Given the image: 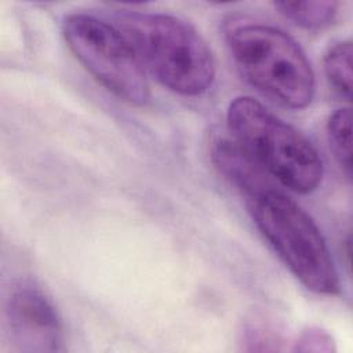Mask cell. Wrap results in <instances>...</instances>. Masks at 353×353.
<instances>
[{
    "mask_svg": "<svg viewBox=\"0 0 353 353\" xmlns=\"http://www.w3.org/2000/svg\"><path fill=\"white\" fill-rule=\"evenodd\" d=\"M232 139L273 179L296 193H310L323 179V160L291 124L251 97H236L226 110Z\"/></svg>",
    "mask_w": 353,
    "mask_h": 353,
    "instance_id": "7a4b0ae2",
    "label": "cell"
},
{
    "mask_svg": "<svg viewBox=\"0 0 353 353\" xmlns=\"http://www.w3.org/2000/svg\"><path fill=\"white\" fill-rule=\"evenodd\" d=\"M212 159L219 172L245 199L272 185L270 176L233 139H218Z\"/></svg>",
    "mask_w": 353,
    "mask_h": 353,
    "instance_id": "52a82bcc",
    "label": "cell"
},
{
    "mask_svg": "<svg viewBox=\"0 0 353 353\" xmlns=\"http://www.w3.org/2000/svg\"><path fill=\"white\" fill-rule=\"evenodd\" d=\"M4 313L10 339L17 350L52 353L63 349L61 317L40 288L28 283L14 287Z\"/></svg>",
    "mask_w": 353,
    "mask_h": 353,
    "instance_id": "8992f818",
    "label": "cell"
},
{
    "mask_svg": "<svg viewBox=\"0 0 353 353\" xmlns=\"http://www.w3.org/2000/svg\"><path fill=\"white\" fill-rule=\"evenodd\" d=\"M254 223L290 272L310 291L334 295L339 279L313 218L273 183L245 199Z\"/></svg>",
    "mask_w": 353,
    "mask_h": 353,
    "instance_id": "277c9868",
    "label": "cell"
},
{
    "mask_svg": "<svg viewBox=\"0 0 353 353\" xmlns=\"http://www.w3.org/2000/svg\"><path fill=\"white\" fill-rule=\"evenodd\" d=\"M327 135L331 150L347 175L352 171V112L336 109L327 121Z\"/></svg>",
    "mask_w": 353,
    "mask_h": 353,
    "instance_id": "30bf717a",
    "label": "cell"
},
{
    "mask_svg": "<svg viewBox=\"0 0 353 353\" xmlns=\"http://www.w3.org/2000/svg\"><path fill=\"white\" fill-rule=\"evenodd\" d=\"M274 7L283 17L296 26L307 30H319L334 22L339 3L331 0L279 1Z\"/></svg>",
    "mask_w": 353,
    "mask_h": 353,
    "instance_id": "ba28073f",
    "label": "cell"
},
{
    "mask_svg": "<svg viewBox=\"0 0 353 353\" xmlns=\"http://www.w3.org/2000/svg\"><path fill=\"white\" fill-rule=\"evenodd\" d=\"M295 352H334L335 343L332 336L320 328H309L303 331L294 342Z\"/></svg>",
    "mask_w": 353,
    "mask_h": 353,
    "instance_id": "8fae6325",
    "label": "cell"
},
{
    "mask_svg": "<svg viewBox=\"0 0 353 353\" xmlns=\"http://www.w3.org/2000/svg\"><path fill=\"white\" fill-rule=\"evenodd\" d=\"M113 25L128 40L143 68L170 91L197 97L211 88L214 57L189 22L163 12L119 10Z\"/></svg>",
    "mask_w": 353,
    "mask_h": 353,
    "instance_id": "6da1fadb",
    "label": "cell"
},
{
    "mask_svg": "<svg viewBox=\"0 0 353 353\" xmlns=\"http://www.w3.org/2000/svg\"><path fill=\"white\" fill-rule=\"evenodd\" d=\"M324 73L332 90L350 99L352 97V43H335L324 57Z\"/></svg>",
    "mask_w": 353,
    "mask_h": 353,
    "instance_id": "9c48e42d",
    "label": "cell"
},
{
    "mask_svg": "<svg viewBox=\"0 0 353 353\" xmlns=\"http://www.w3.org/2000/svg\"><path fill=\"white\" fill-rule=\"evenodd\" d=\"M225 37L237 69L251 85L292 109L310 105L316 91L314 72L290 34L243 19L232 22Z\"/></svg>",
    "mask_w": 353,
    "mask_h": 353,
    "instance_id": "3957f363",
    "label": "cell"
},
{
    "mask_svg": "<svg viewBox=\"0 0 353 353\" xmlns=\"http://www.w3.org/2000/svg\"><path fill=\"white\" fill-rule=\"evenodd\" d=\"M62 34L76 59L106 90L134 105L149 101L145 68L113 23L91 14L73 12L65 17Z\"/></svg>",
    "mask_w": 353,
    "mask_h": 353,
    "instance_id": "5b68a950",
    "label": "cell"
}]
</instances>
